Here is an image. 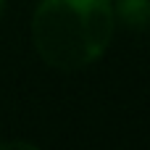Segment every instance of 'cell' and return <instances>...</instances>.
Returning <instances> with one entry per match:
<instances>
[{
  "label": "cell",
  "mask_w": 150,
  "mask_h": 150,
  "mask_svg": "<svg viewBox=\"0 0 150 150\" xmlns=\"http://www.w3.org/2000/svg\"><path fill=\"white\" fill-rule=\"evenodd\" d=\"M113 16L129 32H145L150 29V0H116Z\"/></svg>",
  "instance_id": "2"
},
{
  "label": "cell",
  "mask_w": 150,
  "mask_h": 150,
  "mask_svg": "<svg viewBox=\"0 0 150 150\" xmlns=\"http://www.w3.org/2000/svg\"><path fill=\"white\" fill-rule=\"evenodd\" d=\"M8 148H26V150H34L37 145H34V142H13V140H11V142H0V150H8Z\"/></svg>",
  "instance_id": "3"
},
{
  "label": "cell",
  "mask_w": 150,
  "mask_h": 150,
  "mask_svg": "<svg viewBox=\"0 0 150 150\" xmlns=\"http://www.w3.org/2000/svg\"><path fill=\"white\" fill-rule=\"evenodd\" d=\"M113 29L111 0H40L32 13L37 55L55 71H82L100 61Z\"/></svg>",
  "instance_id": "1"
},
{
  "label": "cell",
  "mask_w": 150,
  "mask_h": 150,
  "mask_svg": "<svg viewBox=\"0 0 150 150\" xmlns=\"http://www.w3.org/2000/svg\"><path fill=\"white\" fill-rule=\"evenodd\" d=\"M3 8H5V0H0V16H3Z\"/></svg>",
  "instance_id": "4"
}]
</instances>
